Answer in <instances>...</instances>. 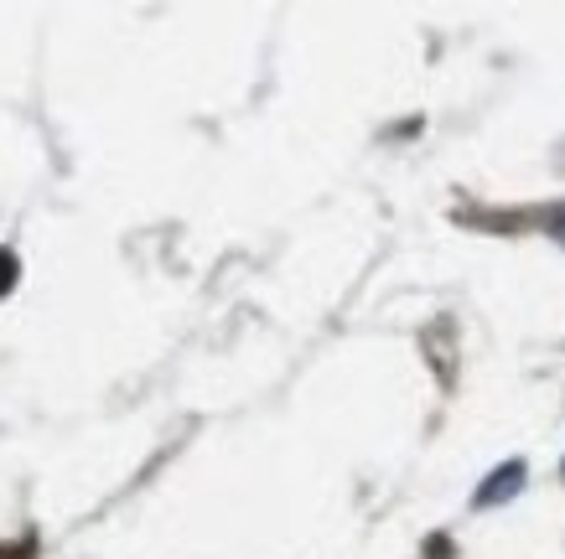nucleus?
<instances>
[{
	"label": "nucleus",
	"instance_id": "nucleus-1",
	"mask_svg": "<svg viewBox=\"0 0 565 559\" xmlns=\"http://www.w3.org/2000/svg\"><path fill=\"white\" fill-rule=\"evenodd\" d=\"M519 482H524V466H519V461H509V466H498V472L488 476V487L478 492V503H482V508H493L498 497H509V492H519Z\"/></svg>",
	"mask_w": 565,
	"mask_h": 559
},
{
	"label": "nucleus",
	"instance_id": "nucleus-2",
	"mask_svg": "<svg viewBox=\"0 0 565 559\" xmlns=\"http://www.w3.org/2000/svg\"><path fill=\"white\" fill-rule=\"evenodd\" d=\"M11 286H17V255H11V249H0V295H6Z\"/></svg>",
	"mask_w": 565,
	"mask_h": 559
}]
</instances>
